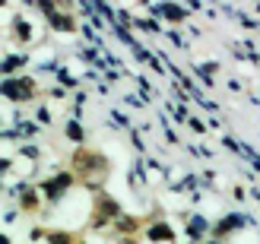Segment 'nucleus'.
<instances>
[{"instance_id": "obj_5", "label": "nucleus", "mask_w": 260, "mask_h": 244, "mask_svg": "<svg viewBox=\"0 0 260 244\" xmlns=\"http://www.w3.org/2000/svg\"><path fill=\"white\" fill-rule=\"evenodd\" d=\"M146 235H149V238H171V228H168V225H156V228H149Z\"/></svg>"}, {"instance_id": "obj_1", "label": "nucleus", "mask_w": 260, "mask_h": 244, "mask_svg": "<svg viewBox=\"0 0 260 244\" xmlns=\"http://www.w3.org/2000/svg\"><path fill=\"white\" fill-rule=\"evenodd\" d=\"M73 187V174H57V178H48L41 184V193H45V200H61V197Z\"/></svg>"}, {"instance_id": "obj_3", "label": "nucleus", "mask_w": 260, "mask_h": 244, "mask_svg": "<svg viewBox=\"0 0 260 244\" xmlns=\"http://www.w3.org/2000/svg\"><path fill=\"white\" fill-rule=\"evenodd\" d=\"M19 206H22V209H35V206H38V197H35V190L22 187V190H19Z\"/></svg>"}, {"instance_id": "obj_2", "label": "nucleus", "mask_w": 260, "mask_h": 244, "mask_svg": "<svg viewBox=\"0 0 260 244\" xmlns=\"http://www.w3.org/2000/svg\"><path fill=\"white\" fill-rule=\"evenodd\" d=\"M35 95V83L32 79H7V99H16V102H29Z\"/></svg>"}, {"instance_id": "obj_4", "label": "nucleus", "mask_w": 260, "mask_h": 244, "mask_svg": "<svg viewBox=\"0 0 260 244\" xmlns=\"http://www.w3.org/2000/svg\"><path fill=\"white\" fill-rule=\"evenodd\" d=\"M162 16H168V19L178 22V19H184V10H181L178 4H165V7H162Z\"/></svg>"}, {"instance_id": "obj_6", "label": "nucleus", "mask_w": 260, "mask_h": 244, "mask_svg": "<svg viewBox=\"0 0 260 244\" xmlns=\"http://www.w3.org/2000/svg\"><path fill=\"white\" fill-rule=\"evenodd\" d=\"M67 136H73V139H76V143H79V136H82V130H79V127H76V124H67Z\"/></svg>"}]
</instances>
